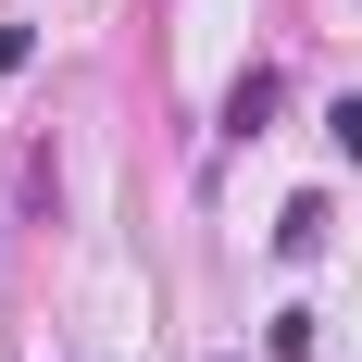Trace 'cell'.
Segmentation results:
<instances>
[{"instance_id": "obj_3", "label": "cell", "mask_w": 362, "mask_h": 362, "mask_svg": "<svg viewBox=\"0 0 362 362\" xmlns=\"http://www.w3.org/2000/svg\"><path fill=\"white\" fill-rule=\"evenodd\" d=\"M325 138H337V150L362 163V100H337V112H325Z\"/></svg>"}, {"instance_id": "obj_1", "label": "cell", "mask_w": 362, "mask_h": 362, "mask_svg": "<svg viewBox=\"0 0 362 362\" xmlns=\"http://www.w3.org/2000/svg\"><path fill=\"white\" fill-rule=\"evenodd\" d=\"M275 100H288V75H275V63H250L238 88H225V125H238V138H262V125H275Z\"/></svg>"}, {"instance_id": "obj_2", "label": "cell", "mask_w": 362, "mask_h": 362, "mask_svg": "<svg viewBox=\"0 0 362 362\" xmlns=\"http://www.w3.org/2000/svg\"><path fill=\"white\" fill-rule=\"evenodd\" d=\"M325 250V200H288V213H275V262H313Z\"/></svg>"}, {"instance_id": "obj_4", "label": "cell", "mask_w": 362, "mask_h": 362, "mask_svg": "<svg viewBox=\"0 0 362 362\" xmlns=\"http://www.w3.org/2000/svg\"><path fill=\"white\" fill-rule=\"evenodd\" d=\"M25 63H37V37H25V25H0V75H25Z\"/></svg>"}]
</instances>
